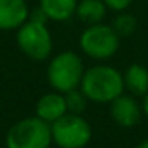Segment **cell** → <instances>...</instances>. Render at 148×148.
Wrapping results in <instances>:
<instances>
[{"mask_svg": "<svg viewBox=\"0 0 148 148\" xmlns=\"http://www.w3.org/2000/svg\"><path fill=\"white\" fill-rule=\"evenodd\" d=\"M5 143L8 148H49L53 143L51 124L38 116L19 119L10 127Z\"/></svg>", "mask_w": 148, "mask_h": 148, "instance_id": "cell-4", "label": "cell"}, {"mask_svg": "<svg viewBox=\"0 0 148 148\" xmlns=\"http://www.w3.org/2000/svg\"><path fill=\"white\" fill-rule=\"evenodd\" d=\"M134 0H103V3L107 5V8L115 13H119V11H127V8L132 5Z\"/></svg>", "mask_w": 148, "mask_h": 148, "instance_id": "cell-15", "label": "cell"}, {"mask_svg": "<svg viewBox=\"0 0 148 148\" xmlns=\"http://www.w3.org/2000/svg\"><path fill=\"white\" fill-rule=\"evenodd\" d=\"M121 37L115 32L113 26L108 24H92L81 32L78 45L84 56L94 61H107L113 58L119 49Z\"/></svg>", "mask_w": 148, "mask_h": 148, "instance_id": "cell-3", "label": "cell"}, {"mask_svg": "<svg viewBox=\"0 0 148 148\" xmlns=\"http://www.w3.org/2000/svg\"><path fill=\"white\" fill-rule=\"evenodd\" d=\"M80 89L88 100L97 103H110L124 92V77L118 69L107 64H99L86 69Z\"/></svg>", "mask_w": 148, "mask_h": 148, "instance_id": "cell-1", "label": "cell"}, {"mask_svg": "<svg viewBox=\"0 0 148 148\" xmlns=\"http://www.w3.org/2000/svg\"><path fill=\"white\" fill-rule=\"evenodd\" d=\"M108 8L103 3V0H78L75 16L86 26H92L103 23Z\"/></svg>", "mask_w": 148, "mask_h": 148, "instance_id": "cell-11", "label": "cell"}, {"mask_svg": "<svg viewBox=\"0 0 148 148\" xmlns=\"http://www.w3.org/2000/svg\"><path fill=\"white\" fill-rule=\"evenodd\" d=\"M35 113L38 118H42L46 123H54L61 116H64L67 112V103H65V96L62 92H48L43 94L38 99L35 105Z\"/></svg>", "mask_w": 148, "mask_h": 148, "instance_id": "cell-9", "label": "cell"}, {"mask_svg": "<svg viewBox=\"0 0 148 148\" xmlns=\"http://www.w3.org/2000/svg\"><path fill=\"white\" fill-rule=\"evenodd\" d=\"M142 110L145 115H148V92L143 96V103H142Z\"/></svg>", "mask_w": 148, "mask_h": 148, "instance_id": "cell-16", "label": "cell"}, {"mask_svg": "<svg viewBox=\"0 0 148 148\" xmlns=\"http://www.w3.org/2000/svg\"><path fill=\"white\" fill-rule=\"evenodd\" d=\"M110 115L113 121L123 127H132L138 123L142 115V108L132 96L121 94L115 100L110 102Z\"/></svg>", "mask_w": 148, "mask_h": 148, "instance_id": "cell-7", "label": "cell"}, {"mask_svg": "<svg viewBox=\"0 0 148 148\" xmlns=\"http://www.w3.org/2000/svg\"><path fill=\"white\" fill-rule=\"evenodd\" d=\"M64 96H65V103H67V112L69 113L81 115V113L86 110L88 97L84 96V92L80 89V88L69 91V92L64 94Z\"/></svg>", "mask_w": 148, "mask_h": 148, "instance_id": "cell-14", "label": "cell"}, {"mask_svg": "<svg viewBox=\"0 0 148 148\" xmlns=\"http://www.w3.org/2000/svg\"><path fill=\"white\" fill-rule=\"evenodd\" d=\"M29 13L26 0H0V32L18 30L29 19Z\"/></svg>", "mask_w": 148, "mask_h": 148, "instance_id": "cell-8", "label": "cell"}, {"mask_svg": "<svg viewBox=\"0 0 148 148\" xmlns=\"http://www.w3.org/2000/svg\"><path fill=\"white\" fill-rule=\"evenodd\" d=\"M137 148H148V140H145V142H142L140 145H138Z\"/></svg>", "mask_w": 148, "mask_h": 148, "instance_id": "cell-17", "label": "cell"}, {"mask_svg": "<svg viewBox=\"0 0 148 148\" xmlns=\"http://www.w3.org/2000/svg\"><path fill=\"white\" fill-rule=\"evenodd\" d=\"M112 26L119 37H131L137 30V18L127 11H119Z\"/></svg>", "mask_w": 148, "mask_h": 148, "instance_id": "cell-13", "label": "cell"}, {"mask_svg": "<svg viewBox=\"0 0 148 148\" xmlns=\"http://www.w3.org/2000/svg\"><path fill=\"white\" fill-rule=\"evenodd\" d=\"M78 0H38V7L46 14L48 21L65 23L75 16Z\"/></svg>", "mask_w": 148, "mask_h": 148, "instance_id": "cell-10", "label": "cell"}, {"mask_svg": "<svg viewBox=\"0 0 148 148\" xmlns=\"http://www.w3.org/2000/svg\"><path fill=\"white\" fill-rule=\"evenodd\" d=\"M53 142L59 148H84L91 140V124L81 115L65 113L51 123Z\"/></svg>", "mask_w": 148, "mask_h": 148, "instance_id": "cell-6", "label": "cell"}, {"mask_svg": "<svg viewBox=\"0 0 148 148\" xmlns=\"http://www.w3.org/2000/svg\"><path fill=\"white\" fill-rule=\"evenodd\" d=\"M84 75V65L81 58L73 51H61L48 62L46 78L49 86L58 92H69L80 88Z\"/></svg>", "mask_w": 148, "mask_h": 148, "instance_id": "cell-2", "label": "cell"}, {"mask_svg": "<svg viewBox=\"0 0 148 148\" xmlns=\"http://www.w3.org/2000/svg\"><path fill=\"white\" fill-rule=\"evenodd\" d=\"M18 48L29 59L37 62L46 61L51 58L54 42L46 23L27 19L19 29L16 30Z\"/></svg>", "mask_w": 148, "mask_h": 148, "instance_id": "cell-5", "label": "cell"}, {"mask_svg": "<svg viewBox=\"0 0 148 148\" xmlns=\"http://www.w3.org/2000/svg\"><path fill=\"white\" fill-rule=\"evenodd\" d=\"M124 77V88L132 96H145L148 92V69L142 64H131Z\"/></svg>", "mask_w": 148, "mask_h": 148, "instance_id": "cell-12", "label": "cell"}]
</instances>
